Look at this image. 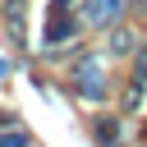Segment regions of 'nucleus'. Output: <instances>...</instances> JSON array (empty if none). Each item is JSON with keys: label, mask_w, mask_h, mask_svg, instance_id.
Wrapping results in <instances>:
<instances>
[{"label": "nucleus", "mask_w": 147, "mask_h": 147, "mask_svg": "<svg viewBox=\"0 0 147 147\" xmlns=\"http://www.w3.org/2000/svg\"><path fill=\"white\" fill-rule=\"evenodd\" d=\"M74 32V18H55L51 28H46V41H60V37H69Z\"/></svg>", "instance_id": "3"}, {"label": "nucleus", "mask_w": 147, "mask_h": 147, "mask_svg": "<svg viewBox=\"0 0 147 147\" xmlns=\"http://www.w3.org/2000/svg\"><path fill=\"white\" fill-rule=\"evenodd\" d=\"M87 23H110L115 14H119V0H87Z\"/></svg>", "instance_id": "1"}, {"label": "nucleus", "mask_w": 147, "mask_h": 147, "mask_svg": "<svg viewBox=\"0 0 147 147\" xmlns=\"http://www.w3.org/2000/svg\"><path fill=\"white\" fill-rule=\"evenodd\" d=\"M0 147H28V133L14 129V133H0Z\"/></svg>", "instance_id": "4"}, {"label": "nucleus", "mask_w": 147, "mask_h": 147, "mask_svg": "<svg viewBox=\"0 0 147 147\" xmlns=\"http://www.w3.org/2000/svg\"><path fill=\"white\" fill-rule=\"evenodd\" d=\"M55 5H60V9H64V0H55Z\"/></svg>", "instance_id": "5"}, {"label": "nucleus", "mask_w": 147, "mask_h": 147, "mask_svg": "<svg viewBox=\"0 0 147 147\" xmlns=\"http://www.w3.org/2000/svg\"><path fill=\"white\" fill-rule=\"evenodd\" d=\"M78 87H83V96H96L101 92V83H92V78H101V69H96V60H83V69H78Z\"/></svg>", "instance_id": "2"}]
</instances>
